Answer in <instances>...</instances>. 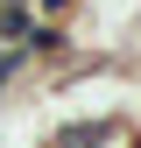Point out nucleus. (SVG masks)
<instances>
[{
    "label": "nucleus",
    "mask_w": 141,
    "mask_h": 148,
    "mask_svg": "<svg viewBox=\"0 0 141 148\" xmlns=\"http://www.w3.org/2000/svg\"><path fill=\"white\" fill-rule=\"evenodd\" d=\"M99 141H120V120H70L49 134V148H99Z\"/></svg>",
    "instance_id": "f257e3e1"
},
{
    "label": "nucleus",
    "mask_w": 141,
    "mask_h": 148,
    "mask_svg": "<svg viewBox=\"0 0 141 148\" xmlns=\"http://www.w3.org/2000/svg\"><path fill=\"white\" fill-rule=\"evenodd\" d=\"M134 148H141V134H134Z\"/></svg>",
    "instance_id": "f03ea898"
}]
</instances>
